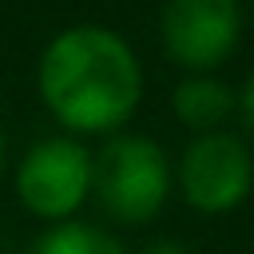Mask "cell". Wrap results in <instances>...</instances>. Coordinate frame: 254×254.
<instances>
[{
  "label": "cell",
  "mask_w": 254,
  "mask_h": 254,
  "mask_svg": "<svg viewBox=\"0 0 254 254\" xmlns=\"http://www.w3.org/2000/svg\"><path fill=\"white\" fill-rule=\"evenodd\" d=\"M36 87L67 131L99 135L131 119L143 95V71L123 36L103 24H75L44 48Z\"/></svg>",
  "instance_id": "6da1fadb"
},
{
  "label": "cell",
  "mask_w": 254,
  "mask_h": 254,
  "mask_svg": "<svg viewBox=\"0 0 254 254\" xmlns=\"http://www.w3.org/2000/svg\"><path fill=\"white\" fill-rule=\"evenodd\" d=\"M171 190V167L159 143L143 135H115L91 155V194L115 222H147Z\"/></svg>",
  "instance_id": "7a4b0ae2"
},
{
  "label": "cell",
  "mask_w": 254,
  "mask_h": 254,
  "mask_svg": "<svg viewBox=\"0 0 254 254\" xmlns=\"http://www.w3.org/2000/svg\"><path fill=\"white\" fill-rule=\"evenodd\" d=\"M16 194L28 214L67 222L91 194V151L67 135L40 139L16 167Z\"/></svg>",
  "instance_id": "3957f363"
},
{
  "label": "cell",
  "mask_w": 254,
  "mask_h": 254,
  "mask_svg": "<svg viewBox=\"0 0 254 254\" xmlns=\"http://www.w3.org/2000/svg\"><path fill=\"white\" fill-rule=\"evenodd\" d=\"M250 183H254V159L242 147V139L226 131L198 135L179 159L183 198L202 214L234 210L250 194Z\"/></svg>",
  "instance_id": "277c9868"
},
{
  "label": "cell",
  "mask_w": 254,
  "mask_h": 254,
  "mask_svg": "<svg viewBox=\"0 0 254 254\" xmlns=\"http://www.w3.org/2000/svg\"><path fill=\"white\" fill-rule=\"evenodd\" d=\"M238 0H167L159 16L163 48L190 71H210L238 44Z\"/></svg>",
  "instance_id": "5b68a950"
},
{
  "label": "cell",
  "mask_w": 254,
  "mask_h": 254,
  "mask_svg": "<svg viewBox=\"0 0 254 254\" xmlns=\"http://www.w3.org/2000/svg\"><path fill=\"white\" fill-rule=\"evenodd\" d=\"M171 107H175L183 127H190L198 135H210L234 111V91L222 79H214V75H190V79H183L175 87Z\"/></svg>",
  "instance_id": "8992f818"
},
{
  "label": "cell",
  "mask_w": 254,
  "mask_h": 254,
  "mask_svg": "<svg viewBox=\"0 0 254 254\" xmlns=\"http://www.w3.org/2000/svg\"><path fill=\"white\" fill-rule=\"evenodd\" d=\"M32 254H123V246H119V238H111L99 226L56 222L32 242Z\"/></svg>",
  "instance_id": "52a82bcc"
},
{
  "label": "cell",
  "mask_w": 254,
  "mask_h": 254,
  "mask_svg": "<svg viewBox=\"0 0 254 254\" xmlns=\"http://www.w3.org/2000/svg\"><path fill=\"white\" fill-rule=\"evenodd\" d=\"M234 103H238V107H242V119H246V127H250V131H254V75H250V79H246V87H242V95H238V99H234Z\"/></svg>",
  "instance_id": "ba28073f"
},
{
  "label": "cell",
  "mask_w": 254,
  "mask_h": 254,
  "mask_svg": "<svg viewBox=\"0 0 254 254\" xmlns=\"http://www.w3.org/2000/svg\"><path fill=\"white\" fill-rule=\"evenodd\" d=\"M143 254H190L183 242H175V238H159V242H151Z\"/></svg>",
  "instance_id": "9c48e42d"
},
{
  "label": "cell",
  "mask_w": 254,
  "mask_h": 254,
  "mask_svg": "<svg viewBox=\"0 0 254 254\" xmlns=\"http://www.w3.org/2000/svg\"><path fill=\"white\" fill-rule=\"evenodd\" d=\"M4 155H8V139H4V123H0V167H4Z\"/></svg>",
  "instance_id": "30bf717a"
},
{
  "label": "cell",
  "mask_w": 254,
  "mask_h": 254,
  "mask_svg": "<svg viewBox=\"0 0 254 254\" xmlns=\"http://www.w3.org/2000/svg\"><path fill=\"white\" fill-rule=\"evenodd\" d=\"M0 254H8V238H4V230H0Z\"/></svg>",
  "instance_id": "8fae6325"
}]
</instances>
